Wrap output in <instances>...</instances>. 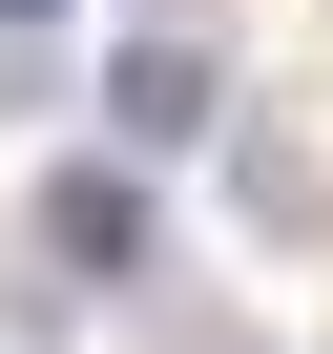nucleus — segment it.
Masks as SVG:
<instances>
[{
  "label": "nucleus",
  "instance_id": "f257e3e1",
  "mask_svg": "<svg viewBox=\"0 0 333 354\" xmlns=\"http://www.w3.org/2000/svg\"><path fill=\"white\" fill-rule=\"evenodd\" d=\"M104 125L125 146H209V21H125L104 42Z\"/></svg>",
  "mask_w": 333,
  "mask_h": 354
},
{
  "label": "nucleus",
  "instance_id": "f03ea898",
  "mask_svg": "<svg viewBox=\"0 0 333 354\" xmlns=\"http://www.w3.org/2000/svg\"><path fill=\"white\" fill-rule=\"evenodd\" d=\"M42 250H63L84 292H125V271H146V188H125V167H63V188H42Z\"/></svg>",
  "mask_w": 333,
  "mask_h": 354
},
{
  "label": "nucleus",
  "instance_id": "7ed1b4c3",
  "mask_svg": "<svg viewBox=\"0 0 333 354\" xmlns=\"http://www.w3.org/2000/svg\"><path fill=\"white\" fill-rule=\"evenodd\" d=\"M0 21H21V42H42V21H63V0H0Z\"/></svg>",
  "mask_w": 333,
  "mask_h": 354
}]
</instances>
